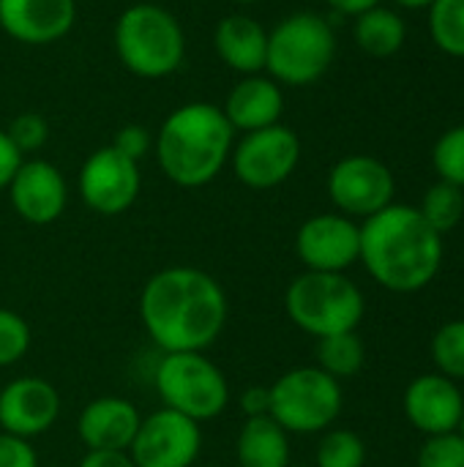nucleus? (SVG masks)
I'll return each mask as SVG.
<instances>
[{
    "label": "nucleus",
    "instance_id": "obj_1",
    "mask_svg": "<svg viewBox=\"0 0 464 467\" xmlns=\"http://www.w3.org/2000/svg\"><path fill=\"white\" fill-rule=\"evenodd\" d=\"M227 315L224 287L191 265L156 271L139 293L145 334L161 353H205L222 337Z\"/></svg>",
    "mask_w": 464,
    "mask_h": 467
},
{
    "label": "nucleus",
    "instance_id": "obj_40",
    "mask_svg": "<svg viewBox=\"0 0 464 467\" xmlns=\"http://www.w3.org/2000/svg\"><path fill=\"white\" fill-rule=\"evenodd\" d=\"M459 435L464 438V416H462V424H459Z\"/></svg>",
    "mask_w": 464,
    "mask_h": 467
},
{
    "label": "nucleus",
    "instance_id": "obj_29",
    "mask_svg": "<svg viewBox=\"0 0 464 467\" xmlns=\"http://www.w3.org/2000/svg\"><path fill=\"white\" fill-rule=\"evenodd\" d=\"M30 326L25 323L22 315H16L14 309H3L0 306V369L14 367L25 358V353L30 350Z\"/></svg>",
    "mask_w": 464,
    "mask_h": 467
},
{
    "label": "nucleus",
    "instance_id": "obj_4",
    "mask_svg": "<svg viewBox=\"0 0 464 467\" xmlns=\"http://www.w3.org/2000/svg\"><path fill=\"white\" fill-rule=\"evenodd\" d=\"M112 44L123 68L142 79H164L175 74L186 57L183 25L172 11L156 3H134L120 11Z\"/></svg>",
    "mask_w": 464,
    "mask_h": 467
},
{
    "label": "nucleus",
    "instance_id": "obj_3",
    "mask_svg": "<svg viewBox=\"0 0 464 467\" xmlns=\"http://www.w3.org/2000/svg\"><path fill=\"white\" fill-rule=\"evenodd\" d=\"M235 129L222 107L211 101H189L172 109L156 134V161L167 181L180 189H200L216 181L230 164Z\"/></svg>",
    "mask_w": 464,
    "mask_h": 467
},
{
    "label": "nucleus",
    "instance_id": "obj_10",
    "mask_svg": "<svg viewBox=\"0 0 464 467\" xmlns=\"http://www.w3.org/2000/svg\"><path fill=\"white\" fill-rule=\"evenodd\" d=\"M394 172L375 156H345L328 172V197L336 205V211L350 219H369L380 213L394 202Z\"/></svg>",
    "mask_w": 464,
    "mask_h": 467
},
{
    "label": "nucleus",
    "instance_id": "obj_19",
    "mask_svg": "<svg viewBox=\"0 0 464 467\" xmlns=\"http://www.w3.org/2000/svg\"><path fill=\"white\" fill-rule=\"evenodd\" d=\"M222 112L241 134L276 126L284 112V90L276 79L265 74L241 77V82H235L227 93Z\"/></svg>",
    "mask_w": 464,
    "mask_h": 467
},
{
    "label": "nucleus",
    "instance_id": "obj_34",
    "mask_svg": "<svg viewBox=\"0 0 464 467\" xmlns=\"http://www.w3.org/2000/svg\"><path fill=\"white\" fill-rule=\"evenodd\" d=\"M238 408L246 419H260L271 413V389L268 386H249L243 389Z\"/></svg>",
    "mask_w": 464,
    "mask_h": 467
},
{
    "label": "nucleus",
    "instance_id": "obj_17",
    "mask_svg": "<svg viewBox=\"0 0 464 467\" xmlns=\"http://www.w3.org/2000/svg\"><path fill=\"white\" fill-rule=\"evenodd\" d=\"M77 0H0V30L27 47H46L71 33Z\"/></svg>",
    "mask_w": 464,
    "mask_h": 467
},
{
    "label": "nucleus",
    "instance_id": "obj_2",
    "mask_svg": "<svg viewBox=\"0 0 464 467\" xmlns=\"http://www.w3.org/2000/svg\"><path fill=\"white\" fill-rule=\"evenodd\" d=\"M366 274L388 293H418L435 282L443 265V235L413 205L391 202L361 224Z\"/></svg>",
    "mask_w": 464,
    "mask_h": 467
},
{
    "label": "nucleus",
    "instance_id": "obj_9",
    "mask_svg": "<svg viewBox=\"0 0 464 467\" xmlns=\"http://www.w3.org/2000/svg\"><path fill=\"white\" fill-rule=\"evenodd\" d=\"M301 161V140L293 129L276 123L241 134L230 153L232 175L257 192L282 186Z\"/></svg>",
    "mask_w": 464,
    "mask_h": 467
},
{
    "label": "nucleus",
    "instance_id": "obj_31",
    "mask_svg": "<svg viewBox=\"0 0 464 467\" xmlns=\"http://www.w3.org/2000/svg\"><path fill=\"white\" fill-rule=\"evenodd\" d=\"M5 134L14 142V148L22 156H27V153H38L46 145V140H49V123L38 112H19L8 123Z\"/></svg>",
    "mask_w": 464,
    "mask_h": 467
},
{
    "label": "nucleus",
    "instance_id": "obj_15",
    "mask_svg": "<svg viewBox=\"0 0 464 467\" xmlns=\"http://www.w3.org/2000/svg\"><path fill=\"white\" fill-rule=\"evenodd\" d=\"M60 394L44 378H16L0 389V432L33 441L55 427Z\"/></svg>",
    "mask_w": 464,
    "mask_h": 467
},
{
    "label": "nucleus",
    "instance_id": "obj_32",
    "mask_svg": "<svg viewBox=\"0 0 464 467\" xmlns=\"http://www.w3.org/2000/svg\"><path fill=\"white\" fill-rule=\"evenodd\" d=\"M112 148H118L123 156L139 161V159L148 156V150L153 148V134H150L145 126H139V123H129V126H123V129L115 134Z\"/></svg>",
    "mask_w": 464,
    "mask_h": 467
},
{
    "label": "nucleus",
    "instance_id": "obj_36",
    "mask_svg": "<svg viewBox=\"0 0 464 467\" xmlns=\"http://www.w3.org/2000/svg\"><path fill=\"white\" fill-rule=\"evenodd\" d=\"M79 467H137L129 451H88Z\"/></svg>",
    "mask_w": 464,
    "mask_h": 467
},
{
    "label": "nucleus",
    "instance_id": "obj_38",
    "mask_svg": "<svg viewBox=\"0 0 464 467\" xmlns=\"http://www.w3.org/2000/svg\"><path fill=\"white\" fill-rule=\"evenodd\" d=\"M394 3L402 8H410V11H421V8H429L435 0H394Z\"/></svg>",
    "mask_w": 464,
    "mask_h": 467
},
{
    "label": "nucleus",
    "instance_id": "obj_11",
    "mask_svg": "<svg viewBox=\"0 0 464 467\" xmlns=\"http://www.w3.org/2000/svg\"><path fill=\"white\" fill-rule=\"evenodd\" d=\"M77 189H79L82 202L93 213L120 216L139 197V189H142L139 161L123 156L112 145H104L82 161Z\"/></svg>",
    "mask_w": 464,
    "mask_h": 467
},
{
    "label": "nucleus",
    "instance_id": "obj_8",
    "mask_svg": "<svg viewBox=\"0 0 464 467\" xmlns=\"http://www.w3.org/2000/svg\"><path fill=\"white\" fill-rule=\"evenodd\" d=\"M153 386L164 408L197 424L222 416L230 405L227 375L205 353H164Z\"/></svg>",
    "mask_w": 464,
    "mask_h": 467
},
{
    "label": "nucleus",
    "instance_id": "obj_6",
    "mask_svg": "<svg viewBox=\"0 0 464 467\" xmlns=\"http://www.w3.org/2000/svg\"><path fill=\"white\" fill-rule=\"evenodd\" d=\"M336 36L325 16L314 11H295L268 30L265 71L287 88H306L317 82L334 63Z\"/></svg>",
    "mask_w": 464,
    "mask_h": 467
},
{
    "label": "nucleus",
    "instance_id": "obj_42",
    "mask_svg": "<svg viewBox=\"0 0 464 467\" xmlns=\"http://www.w3.org/2000/svg\"><path fill=\"white\" fill-rule=\"evenodd\" d=\"M191 467H202V465H191Z\"/></svg>",
    "mask_w": 464,
    "mask_h": 467
},
{
    "label": "nucleus",
    "instance_id": "obj_39",
    "mask_svg": "<svg viewBox=\"0 0 464 467\" xmlns=\"http://www.w3.org/2000/svg\"><path fill=\"white\" fill-rule=\"evenodd\" d=\"M232 3H241V5H252V3H260V0H232Z\"/></svg>",
    "mask_w": 464,
    "mask_h": 467
},
{
    "label": "nucleus",
    "instance_id": "obj_25",
    "mask_svg": "<svg viewBox=\"0 0 464 467\" xmlns=\"http://www.w3.org/2000/svg\"><path fill=\"white\" fill-rule=\"evenodd\" d=\"M429 33L440 52L464 57V0H435L429 5Z\"/></svg>",
    "mask_w": 464,
    "mask_h": 467
},
{
    "label": "nucleus",
    "instance_id": "obj_33",
    "mask_svg": "<svg viewBox=\"0 0 464 467\" xmlns=\"http://www.w3.org/2000/svg\"><path fill=\"white\" fill-rule=\"evenodd\" d=\"M0 467H38V454L30 441L0 432Z\"/></svg>",
    "mask_w": 464,
    "mask_h": 467
},
{
    "label": "nucleus",
    "instance_id": "obj_41",
    "mask_svg": "<svg viewBox=\"0 0 464 467\" xmlns=\"http://www.w3.org/2000/svg\"><path fill=\"white\" fill-rule=\"evenodd\" d=\"M38 467H41V465H38ZM46 467H63V465H46Z\"/></svg>",
    "mask_w": 464,
    "mask_h": 467
},
{
    "label": "nucleus",
    "instance_id": "obj_27",
    "mask_svg": "<svg viewBox=\"0 0 464 467\" xmlns=\"http://www.w3.org/2000/svg\"><path fill=\"white\" fill-rule=\"evenodd\" d=\"M432 361L440 375L459 383L464 380V320L443 323L432 337Z\"/></svg>",
    "mask_w": 464,
    "mask_h": 467
},
{
    "label": "nucleus",
    "instance_id": "obj_26",
    "mask_svg": "<svg viewBox=\"0 0 464 467\" xmlns=\"http://www.w3.org/2000/svg\"><path fill=\"white\" fill-rule=\"evenodd\" d=\"M366 462V443L358 432L353 430H325L317 454H314V467H364Z\"/></svg>",
    "mask_w": 464,
    "mask_h": 467
},
{
    "label": "nucleus",
    "instance_id": "obj_20",
    "mask_svg": "<svg viewBox=\"0 0 464 467\" xmlns=\"http://www.w3.org/2000/svg\"><path fill=\"white\" fill-rule=\"evenodd\" d=\"M213 49L222 63H227V68L238 71L241 77L263 74L268 55V30L254 16L230 14L213 30Z\"/></svg>",
    "mask_w": 464,
    "mask_h": 467
},
{
    "label": "nucleus",
    "instance_id": "obj_18",
    "mask_svg": "<svg viewBox=\"0 0 464 467\" xmlns=\"http://www.w3.org/2000/svg\"><path fill=\"white\" fill-rule=\"evenodd\" d=\"M139 421L142 416L134 402L123 397H98L82 408L77 435L88 451H129Z\"/></svg>",
    "mask_w": 464,
    "mask_h": 467
},
{
    "label": "nucleus",
    "instance_id": "obj_5",
    "mask_svg": "<svg viewBox=\"0 0 464 467\" xmlns=\"http://www.w3.org/2000/svg\"><path fill=\"white\" fill-rule=\"evenodd\" d=\"M284 309L295 328L314 339L358 331L366 301L347 274L304 271L284 293Z\"/></svg>",
    "mask_w": 464,
    "mask_h": 467
},
{
    "label": "nucleus",
    "instance_id": "obj_22",
    "mask_svg": "<svg viewBox=\"0 0 464 467\" xmlns=\"http://www.w3.org/2000/svg\"><path fill=\"white\" fill-rule=\"evenodd\" d=\"M356 44L372 57H391L407 41V25L399 11L386 8L383 3L358 14L353 25Z\"/></svg>",
    "mask_w": 464,
    "mask_h": 467
},
{
    "label": "nucleus",
    "instance_id": "obj_16",
    "mask_svg": "<svg viewBox=\"0 0 464 467\" xmlns=\"http://www.w3.org/2000/svg\"><path fill=\"white\" fill-rule=\"evenodd\" d=\"M402 405H405L407 421L427 438L459 432L464 416V394L459 383L449 380L440 372L418 375L407 386Z\"/></svg>",
    "mask_w": 464,
    "mask_h": 467
},
{
    "label": "nucleus",
    "instance_id": "obj_35",
    "mask_svg": "<svg viewBox=\"0 0 464 467\" xmlns=\"http://www.w3.org/2000/svg\"><path fill=\"white\" fill-rule=\"evenodd\" d=\"M22 161H25V156L14 148L5 129H0V192L8 189V183H11V178H14V172L19 170Z\"/></svg>",
    "mask_w": 464,
    "mask_h": 467
},
{
    "label": "nucleus",
    "instance_id": "obj_24",
    "mask_svg": "<svg viewBox=\"0 0 464 467\" xmlns=\"http://www.w3.org/2000/svg\"><path fill=\"white\" fill-rule=\"evenodd\" d=\"M421 216L429 222L432 230H438L440 235L451 233L464 216V189L438 181L435 186H429L424 192V200L418 205Z\"/></svg>",
    "mask_w": 464,
    "mask_h": 467
},
{
    "label": "nucleus",
    "instance_id": "obj_30",
    "mask_svg": "<svg viewBox=\"0 0 464 467\" xmlns=\"http://www.w3.org/2000/svg\"><path fill=\"white\" fill-rule=\"evenodd\" d=\"M416 467H464V438L459 432L429 435L418 449Z\"/></svg>",
    "mask_w": 464,
    "mask_h": 467
},
{
    "label": "nucleus",
    "instance_id": "obj_28",
    "mask_svg": "<svg viewBox=\"0 0 464 467\" xmlns=\"http://www.w3.org/2000/svg\"><path fill=\"white\" fill-rule=\"evenodd\" d=\"M432 164L440 181L464 189V123L449 129L432 150Z\"/></svg>",
    "mask_w": 464,
    "mask_h": 467
},
{
    "label": "nucleus",
    "instance_id": "obj_14",
    "mask_svg": "<svg viewBox=\"0 0 464 467\" xmlns=\"http://www.w3.org/2000/svg\"><path fill=\"white\" fill-rule=\"evenodd\" d=\"M5 192L14 213L36 227L57 222L68 205V183L46 159H25Z\"/></svg>",
    "mask_w": 464,
    "mask_h": 467
},
{
    "label": "nucleus",
    "instance_id": "obj_21",
    "mask_svg": "<svg viewBox=\"0 0 464 467\" xmlns=\"http://www.w3.org/2000/svg\"><path fill=\"white\" fill-rule=\"evenodd\" d=\"M238 467H290V435L271 419H246L235 438Z\"/></svg>",
    "mask_w": 464,
    "mask_h": 467
},
{
    "label": "nucleus",
    "instance_id": "obj_13",
    "mask_svg": "<svg viewBox=\"0 0 464 467\" xmlns=\"http://www.w3.org/2000/svg\"><path fill=\"white\" fill-rule=\"evenodd\" d=\"M295 254L306 271L345 274L361 254V224L345 213H317L295 233Z\"/></svg>",
    "mask_w": 464,
    "mask_h": 467
},
{
    "label": "nucleus",
    "instance_id": "obj_23",
    "mask_svg": "<svg viewBox=\"0 0 464 467\" xmlns=\"http://www.w3.org/2000/svg\"><path fill=\"white\" fill-rule=\"evenodd\" d=\"M366 364V348L356 331L334 334L325 339H317V367L331 375L334 380L356 378Z\"/></svg>",
    "mask_w": 464,
    "mask_h": 467
},
{
    "label": "nucleus",
    "instance_id": "obj_7",
    "mask_svg": "<svg viewBox=\"0 0 464 467\" xmlns=\"http://www.w3.org/2000/svg\"><path fill=\"white\" fill-rule=\"evenodd\" d=\"M271 419L287 435H323L345 408L342 383L320 367H295L271 386Z\"/></svg>",
    "mask_w": 464,
    "mask_h": 467
},
{
    "label": "nucleus",
    "instance_id": "obj_37",
    "mask_svg": "<svg viewBox=\"0 0 464 467\" xmlns=\"http://www.w3.org/2000/svg\"><path fill=\"white\" fill-rule=\"evenodd\" d=\"M334 11H339V14H347V16H358V14H364V11H369V8H375V5H380L383 0H325Z\"/></svg>",
    "mask_w": 464,
    "mask_h": 467
},
{
    "label": "nucleus",
    "instance_id": "obj_12",
    "mask_svg": "<svg viewBox=\"0 0 464 467\" xmlns=\"http://www.w3.org/2000/svg\"><path fill=\"white\" fill-rule=\"evenodd\" d=\"M200 451V424L170 408L145 416L129 446V457L137 467H191L197 465Z\"/></svg>",
    "mask_w": 464,
    "mask_h": 467
}]
</instances>
